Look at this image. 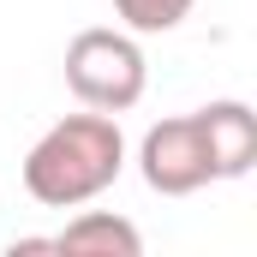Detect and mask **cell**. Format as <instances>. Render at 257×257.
I'll list each match as a JSON object with an SVG mask.
<instances>
[{"mask_svg":"<svg viewBox=\"0 0 257 257\" xmlns=\"http://www.w3.org/2000/svg\"><path fill=\"white\" fill-rule=\"evenodd\" d=\"M126 168V138L114 126V114H66L42 132L24 156V192L42 209H78L90 197H102Z\"/></svg>","mask_w":257,"mask_h":257,"instance_id":"obj_1","label":"cell"},{"mask_svg":"<svg viewBox=\"0 0 257 257\" xmlns=\"http://www.w3.org/2000/svg\"><path fill=\"white\" fill-rule=\"evenodd\" d=\"M66 84L84 108L126 114V108H138V96L150 84V66L126 30H78L66 48Z\"/></svg>","mask_w":257,"mask_h":257,"instance_id":"obj_2","label":"cell"},{"mask_svg":"<svg viewBox=\"0 0 257 257\" xmlns=\"http://www.w3.org/2000/svg\"><path fill=\"white\" fill-rule=\"evenodd\" d=\"M138 168H144V186L156 197H192L215 180L209 168V144H203V120L180 114V120H162V126L144 132L138 144Z\"/></svg>","mask_w":257,"mask_h":257,"instance_id":"obj_3","label":"cell"},{"mask_svg":"<svg viewBox=\"0 0 257 257\" xmlns=\"http://www.w3.org/2000/svg\"><path fill=\"white\" fill-rule=\"evenodd\" d=\"M197 120H203L215 180H245L257 162V114L245 102H209V108H197Z\"/></svg>","mask_w":257,"mask_h":257,"instance_id":"obj_4","label":"cell"},{"mask_svg":"<svg viewBox=\"0 0 257 257\" xmlns=\"http://www.w3.org/2000/svg\"><path fill=\"white\" fill-rule=\"evenodd\" d=\"M54 251H72V257H138L144 251V233L132 227L126 215L84 209L66 233H54Z\"/></svg>","mask_w":257,"mask_h":257,"instance_id":"obj_5","label":"cell"},{"mask_svg":"<svg viewBox=\"0 0 257 257\" xmlns=\"http://www.w3.org/2000/svg\"><path fill=\"white\" fill-rule=\"evenodd\" d=\"M192 6H197V0H114L120 24L138 30V36H162V30H174Z\"/></svg>","mask_w":257,"mask_h":257,"instance_id":"obj_6","label":"cell"},{"mask_svg":"<svg viewBox=\"0 0 257 257\" xmlns=\"http://www.w3.org/2000/svg\"><path fill=\"white\" fill-rule=\"evenodd\" d=\"M30 251H54V239H12V257H30Z\"/></svg>","mask_w":257,"mask_h":257,"instance_id":"obj_7","label":"cell"}]
</instances>
